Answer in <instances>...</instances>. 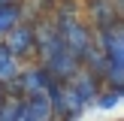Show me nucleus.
Here are the masks:
<instances>
[{"instance_id": "20e7f679", "label": "nucleus", "mask_w": 124, "mask_h": 121, "mask_svg": "<svg viewBox=\"0 0 124 121\" xmlns=\"http://www.w3.org/2000/svg\"><path fill=\"white\" fill-rule=\"evenodd\" d=\"M18 73H21L18 70V58H12V54L0 45V85H6L9 79H15Z\"/></svg>"}, {"instance_id": "39448f33", "label": "nucleus", "mask_w": 124, "mask_h": 121, "mask_svg": "<svg viewBox=\"0 0 124 121\" xmlns=\"http://www.w3.org/2000/svg\"><path fill=\"white\" fill-rule=\"evenodd\" d=\"M18 18H21V6L12 3V6H0V33H9L12 27L18 24Z\"/></svg>"}, {"instance_id": "6e6552de", "label": "nucleus", "mask_w": 124, "mask_h": 121, "mask_svg": "<svg viewBox=\"0 0 124 121\" xmlns=\"http://www.w3.org/2000/svg\"><path fill=\"white\" fill-rule=\"evenodd\" d=\"M12 3H18V0H0V6H12Z\"/></svg>"}, {"instance_id": "f257e3e1", "label": "nucleus", "mask_w": 124, "mask_h": 121, "mask_svg": "<svg viewBox=\"0 0 124 121\" xmlns=\"http://www.w3.org/2000/svg\"><path fill=\"white\" fill-rule=\"evenodd\" d=\"M3 48L12 54V58L30 54V52H33V27H30V24H15V27L6 33Z\"/></svg>"}, {"instance_id": "0eeeda50", "label": "nucleus", "mask_w": 124, "mask_h": 121, "mask_svg": "<svg viewBox=\"0 0 124 121\" xmlns=\"http://www.w3.org/2000/svg\"><path fill=\"white\" fill-rule=\"evenodd\" d=\"M118 100H121V91L109 88V91H106V97H97L94 103H97V106H100V109H112V106H115V103H118Z\"/></svg>"}, {"instance_id": "423d86ee", "label": "nucleus", "mask_w": 124, "mask_h": 121, "mask_svg": "<svg viewBox=\"0 0 124 121\" xmlns=\"http://www.w3.org/2000/svg\"><path fill=\"white\" fill-rule=\"evenodd\" d=\"M18 106H21V100L3 97V103H0V121H15L18 118Z\"/></svg>"}, {"instance_id": "7ed1b4c3", "label": "nucleus", "mask_w": 124, "mask_h": 121, "mask_svg": "<svg viewBox=\"0 0 124 121\" xmlns=\"http://www.w3.org/2000/svg\"><path fill=\"white\" fill-rule=\"evenodd\" d=\"M88 9H91V21L97 24V27H112V24H118V6L112 3V0H91L88 3Z\"/></svg>"}, {"instance_id": "f03ea898", "label": "nucleus", "mask_w": 124, "mask_h": 121, "mask_svg": "<svg viewBox=\"0 0 124 121\" xmlns=\"http://www.w3.org/2000/svg\"><path fill=\"white\" fill-rule=\"evenodd\" d=\"M52 106L46 97H24L18 106V118L15 121H52Z\"/></svg>"}, {"instance_id": "1a4fd4ad", "label": "nucleus", "mask_w": 124, "mask_h": 121, "mask_svg": "<svg viewBox=\"0 0 124 121\" xmlns=\"http://www.w3.org/2000/svg\"><path fill=\"white\" fill-rule=\"evenodd\" d=\"M3 94H6V91H3V85H0V103H3Z\"/></svg>"}]
</instances>
